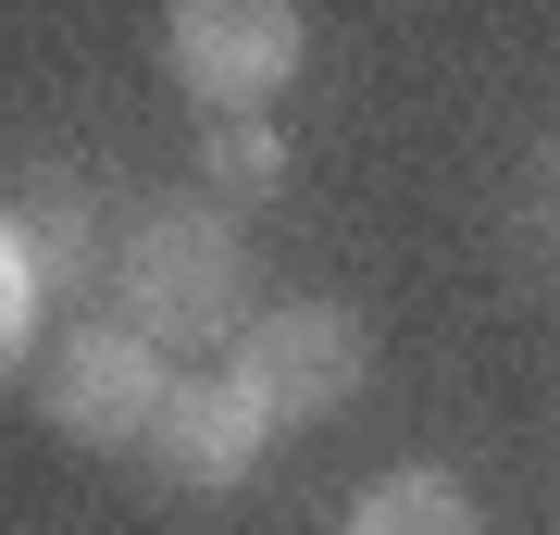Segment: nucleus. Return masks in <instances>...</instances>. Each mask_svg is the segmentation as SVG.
Masks as SVG:
<instances>
[{
  "label": "nucleus",
  "mask_w": 560,
  "mask_h": 535,
  "mask_svg": "<svg viewBox=\"0 0 560 535\" xmlns=\"http://www.w3.org/2000/svg\"><path fill=\"white\" fill-rule=\"evenodd\" d=\"M349 535H474V498H460V474H386L374 498L349 511Z\"/></svg>",
  "instance_id": "nucleus-7"
},
{
  "label": "nucleus",
  "mask_w": 560,
  "mask_h": 535,
  "mask_svg": "<svg viewBox=\"0 0 560 535\" xmlns=\"http://www.w3.org/2000/svg\"><path fill=\"white\" fill-rule=\"evenodd\" d=\"M200 175H212V187H237V199H261V187L287 175V138H275L261 113H212V138H200Z\"/></svg>",
  "instance_id": "nucleus-8"
},
{
  "label": "nucleus",
  "mask_w": 560,
  "mask_h": 535,
  "mask_svg": "<svg viewBox=\"0 0 560 535\" xmlns=\"http://www.w3.org/2000/svg\"><path fill=\"white\" fill-rule=\"evenodd\" d=\"M38 411L75 449H138L150 411H162V349L138 324H75V337L50 349V374H38Z\"/></svg>",
  "instance_id": "nucleus-4"
},
{
  "label": "nucleus",
  "mask_w": 560,
  "mask_h": 535,
  "mask_svg": "<svg viewBox=\"0 0 560 535\" xmlns=\"http://www.w3.org/2000/svg\"><path fill=\"white\" fill-rule=\"evenodd\" d=\"M162 50L200 113H275L300 75V0H175Z\"/></svg>",
  "instance_id": "nucleus-3"
},
{
  "label": "nucleus",
  "mask_w": 560,
  "mask_h": 535,
  "mask_svg": "<svg viewBox=\"0 0 560 535\" xmlns=\"http://www.w3.org/2000/svg\"><path fill=\"white\" fill-rule=\"evenodd\" d=\"M0 237L25 249V275H38V287L101 275V212H88V187H75V175H25V199L0 212Z\"/></svg>",
  "instance_id": "nucleus-6"
},
{
  "label": "nucleus",
  "mask_w": 560,
  "mask_h": 535,
  "mask_svg": "<svg viewBox=\"0 0 560 535\" xmlns=\"http://www.w3.org/2000/svg\"><path fill=\"white\" fill-rule=\"evenodd\" d=\"M224 374L249 386L261 423H324V411L361 398L374 337H361V312H337V299H275V312L237 324V361H224Z\"/></svg>",
  "instance_id": "nucleus-2"
},
{
  "label": "nucleus",
  "mask_w": 560,
  "mask_h": 535,
  "mask_svg": "<svg viewBox=\"0 0 560 535\" xmlns=\"http://www.w3.org/2000/svg\"><path fill=\"white\" fill-rule=\"evenodd\" d=\"M261 437L275 423L249 411V386L237 374H162V411H150V474L162 486H237L249 461H261Z\"/></svg>",
  "instance_id": "nucleus-5"
},
{
  "label": "nucleus",
  "mask_w": 560,
  "mask_h": 535,
  "mask_svg": "<svg viewBox=\"0 0 560 535\" xmlns=\"http://www.w3.org/2000/svg\"><path fill=\"white\" fill-rule=\"evenodd\" d=\"M38 299H50V287L25 275V249H13V237H0V374H13L25 337H38Z\"/></svg>",
  "instance_id": "nucleus-9"
},
{
  "label": "nucleus",
  "mask_w": 560,
  "mask_h": 535,
  "mask_svg": "<svg viewBox=\"0 0 560 535\" xmlns=\"http://www.w3.org/2000/svg\"><path fill=\"white\" fill-rule=\"evenodd\" d=\"M113 287H125V324L150 349L237 337L249 324V237L224 224V199H150L113 249Z\"/></svg>",
  "instance_id": "nucleus-1"
}]
</instances>
